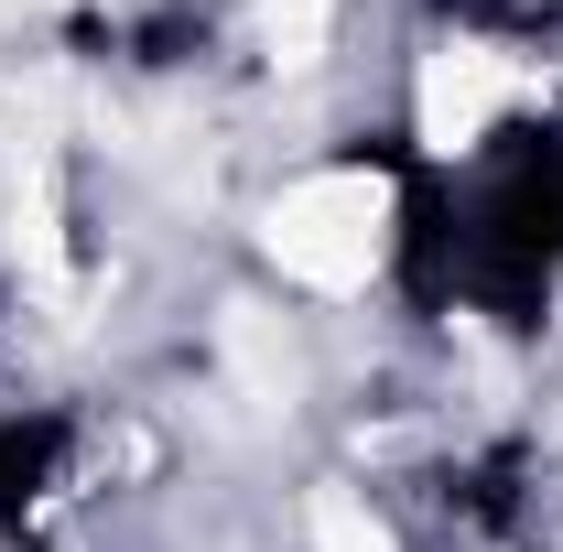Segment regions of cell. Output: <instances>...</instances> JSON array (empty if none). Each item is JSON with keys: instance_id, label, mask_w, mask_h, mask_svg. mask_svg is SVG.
<instances>
[{"instance_id": "cell-1", "label": "cell", "mask_w": 563, "mask_h": 552, "mask_svg": "<svg viewBox=\"0 0 563 552\" xmlns=\"http://www.w3.org/2000/svg\"><path fill=\"white\" fill-rule=\"evenodd\" d=\"M401 250V185L379 163H303L261 207V261L303 303H357Z\"/></svg>"}]
</instances>
